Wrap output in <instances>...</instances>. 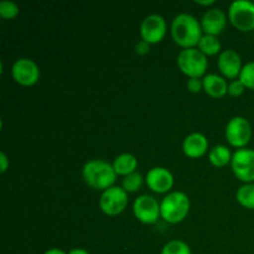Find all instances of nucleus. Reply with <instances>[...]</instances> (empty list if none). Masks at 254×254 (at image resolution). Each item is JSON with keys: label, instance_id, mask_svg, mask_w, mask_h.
<instances>
[{"label": "nucleus", "instance_id": "29", "mask_svg": "<svg viewBox=\"0 0 254 254\" xmlns=\"http://www.w3.org/2000/svg\"><path fill=\"white\" fill-rule=\"evenodd\" d=\"M68 254H91V253H89L87 250H84V248H72V250H69Z\"/></svg>", "mask_w": 254, "mask_h": 254}, {"label": "nucleus", "instance_id": "17", "mask_svg": "<svg viewBox=\"0 0 254 254\" xmlns=\"http://www.w3.org/2000/svg\"><path fill=\"white\" fill-rule=\"evenodd\" d=\"M136 166H138V159L131 153L119 154L113 161V168L117 175H129V174L135 171Z\"/></svg>", "mask_w": 254, "mask_h": 254}, {"label": "nucleus", "instance_id": "10", "mask_svg": "<svg viewBox=\"0 0 254 254\" xmlns=\"http://www.w3.org/2000/svg\"><path fill=\"white\" fill-rule=\"evenodd\" d=\"M11 74L17 83L22 86H32L39 81L40 68L34 60L22 57L12 64Z\"/></svg>", "mask_w": 254, "mask_h": 254}, {"label": "nucleus", "instance_id": "24", "mask_svg": "<svg viewBox=\"0 0 254 254\" xmlns=\"http://www.w3.org/2000/svg\"><path fill=\"white\" fill-rule=\"evenodd\" d=\"M20 11L19 5L12 0H2L0 1V15L4 19H12L16 16Z\"/></svg>", "mask_w": 254, "mask_h": 254}, {"label": "nucleus", "instance_id": "19", "mask_svg": "<svg viewBox=\"0 0 254 254\" xmlns=\"http://www.w3.org/2000/svg\"><path fill=\"white\" fill-rule=\"evenodd\" d=\"M236 198L243 207L254 210V183H248L241 186L236 192Z\"/></svg>", "mask_w": 254, "mask_h": 254}, {"label": "nucleus", "instance_id": "4", "mask_svg": "<svg viewBox=\"0 0 254 254\" xmlns=\"http://www.w3.org/2000/svg\"><path fill=\"white\" fill-rule=\"evenodd\" d=\"M178 66L189 77H201L207 69L208 60L198 47H190L178 55Z\"/></svg>", "mask_w": 254, "mask_h": 254}, {"label": "nucleus", "instance_id": "8", "mask_svg": "<svg viewBox=\"0 0 254 254\" xmlns=\"http://www.w3.org/2000/svg\"><path fill=\"white\" fill-rule=\"evenodd\" d=\"M231 166L240 180L254 183V149L241 148L233 153Z\"/></svg>", "mask_w": 254, "mask_h": 254}, {"label": "nucleus", "instance_id": "26", "mask_svg": "<svg viewBox=\"0 0 254 254\" xmlns=\"http://www.w3.org/2000/svg\"><path fill=\"white\" fill-rule=\"evenodd\" d=\"M186 86H188L189 91L193 92V93H198L201 89H203L202 79L200 77H190Z\"/></svg>", "mask_w": 254, "mask_h": 254}, {"label": "nucleus", "instance_id": "3", "mask_svg": "<svg viewBox=\"0 0 254 254\" xmlns=\"http://www.w3.org/2000/svg\"><path fill=\"white\" fill-rule=\"evenodd\" d=\"M191 202L183 191H171L160 202L161 217L170 223H179L189 215Z\"/></svg>", "mask_w": 254, "mask_h": 254}, {"label": "nucleus", "instance_id": "1", "mask_svg": "<svg viewBox=\"0 0 254 254\" xmlns=\"http://www.w3.org/2000/svg\"><path fill=\"white\" fill-rule=\"evenodd\" d=\"M170 30L174 41L184 49L195 47L203 35L201 22L189 12H180L176 15L171 22Z\"/></svg>", "mask_w": 254, "mask_h": 254}, {"label": "nucleus", "instance_id": "7", "mask_svg": "<svg viewBox=\"0 0 254 254\" xmlns=\"http://www.w3.org/2000/svg\"><path fill=\"white\" fill-rule=\"evenodd\" d=\"M128 205V192L122 186H111L99 197V207L106 215L116 216L123 212Z\"/></svg>", "mask_w": 254, "mask_h": 254}, {"label": "nucleus", "instance_id": "14", "mask_svg": "<svg viewBox=\"0 0 254 254\" xmlns=\"http://www.w3.org/2000/svg\"><path fill=\"white\" fill-rule=\"evenodd\" d=\"M200 22L205 34L217 36L225 29L226 24H227V16H226V12L222 9L212 7V9H208L202 15Z\"/></svg>", "mask_w": 254, "mask_h": 254}, {"label": "nucleus", "instance_id": "30", "mask_svg": "<svg viewBox=\"0 0 254 254\" xmlns=\"http://www.w3.org/2000/svg\"><path fill=\"white\" fill-rule=\"evenodd\" d=\"M44 254H68V253H66L64 251L60 250V248H50V250H47Z\"/></svg>", "mask_w": 254, "mask_h": 254}, {"label": "nucleus", "instance_id": "5", "mask_svg": "<svg viewBox=\"0 0 254 254\" xmlns=\"http://www.w3.org/2000/svg\"><path fill=\"white\" fill-rule=\"evenodd\" d=\"M228 17L233 26L241 31H251L254 29V1L235 0L228 7Z\"/></svg>", "mask_w": 254, "mask_h": 254}, {"label": "nucleus", "instance_id": "9", "mask_svg": "<svg viewBox=\"0 0 254 254\" xmlns=\"http://www.w3.org/2000/svg\"><path fill=\"white\" fill-rule=\"evenodd\" d=\"M133 212L140 222L149 223V225L155 223L161 216L160 203L155 197L144 193L134 200Z\"/></svg>", "mask_w": 254, "mask_h": 254}, {"label": "nucleus", "instance_id": "18", "mask_svg": "<svg viewBox=\"0 0 254 254\" xmlns=\"http://www.w3.org/2000/svg\"><path fill=\"white\" fill-rule=\"evenodd\" d=\"M232 155L230 148L222 144H218L215 145L213 148L210 149L208 151V159H210L211 164L217 168H222V166L227 165L228 163H231L232 160Z\"/></svg>", "mask_w": 254, "mask_h": 254}, {"label": "nucleus", "instance_id": "13", "mask_svg": "<svg viewBox=\"0 0 254 254\" xmlns=\"http://www.w3.org/2000/svg\"><path fill=\"white\" fill-rule=\"evenodd\" d=\"M217 66L220 71L228 78H236L240 77L241 71H242V60L235 50H223L220 52L217 60Z\"/></svg>", "mask_w": 254, "mask_h": 254}, {"label": "nucleus", "instance_id": "21", "mask_svg": "<svg viewBox=\"0 0 254 254\" xmlns=\"http://www.w3.org/2000/svg\"><path fill=\"white\" fill-rule=\"evenodd\" d=\"M143 176L138 171H134V173L129 174V175L124 176L123 180H122V188L127 191V192H135L143 185Z\"/></svg>", "mask_w": 254, "mask_h": 254}, {"label": "nucleus", "instance_id": "22", "mask_svg": "<svg viewBox=\"0 0 254 254\" xmlns=\"http://www.w3.org/2000/svg\"><path fill=\"white\" fill-rule=\"evenodd\" d=\"M160 254H191V248L184 241L173 240L164 246Z\"/></svg>", "mask_w": 254, "mask_h": 254}, {"label": "nucleus", "instance_id": "23", "mask_svg": "<svg viewBox=\"0 0 254 254\" xmlns=\"http://www.w3.org/2000/svg\"><path fill=\"white\" fill-rule=\"evenodd\" d=\"M238 78L242 81L246 88L254 89V61L248 62L242 67V71H241Z\"/></svg>", "mask_w": 254, "mask_h": 254}, {"label": "nucleus", "instance_id": "15", "mask_svg": "<svg viewBox=\"0 0 254 254\" xmlns=\"http://www.w3.org/2000/svg\"><path fill=\"white\" fill-rule=\"evenodd\" d=\"M183 149L189 158H200L207 151L208 139L205 134L193 131L184 139Z\"/></svg>", "mask_w": 254, "mask_h": 254}, {"label": "nucleus", "instance_id": "6", "mask_svg": "<svg viewBox=\"0 0 254 254\" xmlns=\"http://www.w3.org/2000/svg\"><path fill=\"white\" fill-rule=\"evenodd\" d=\"M226 139L231 145L236 148H246L252 138V127L247 118L242 116H236L228 121L226 126Z\"/></svg>", "mask_w": 254, "mask_h": 254}, {"label": "nucleus", "instance_id": "27", "mask_svg": "<svg viewBox=\"0 0 254 254\" xmlns=\"http://www.w3.org/2000/svg\"><path fill=\"white\" fill-rule=\"evenodd\" d=\"M134 50H135L136 54L139 55H145L146 52H149V50H150V44L146 41H144V40H140V41H138L135 44V47H134Z\"/></svg>", "mask_w": 254, "mask_h": 254}, {"label": "nucleus", "instance_id": "2", "mask_svg": "<svg viewBox=\"0 0 254 254\" xmlns=\"http://www.w3.org/2000/svg\"><path fill=\"white\" fill-rule=\"evenodd\" d=\"M82 176L87 185L96 190H107L116 183L117 173L113 164L103 159H91L82 168Z\"/></svg>", "mask_w": 254, "mask_h": 254}, {"label": "nucleus", "instance_id": "28", "mask_svg": "<svg viewBox=\"0 0 254 254\" xmlns=\"http://www.w3.org/2000/svg\"><path fill=\"white\" fill-rule=\"evenodd\" d=\"M7 166H9V159H7L6 154H5L4 151H1V153H0V171H1V173H5Z\"/></svg>", "mask_w": 254, "mask_h": 254}, {"label": "nucleus", "instance_id": "20", "mask_svg": "<svg viewBox=\"0 0 254 254\" xmlns=\"http://www.w3.org/2000/svg\"><path fill=\"white\" fill-rule=\"evenodd\" d=\"M198 50H201L206 56H207V55L208 56L216 55L218 54L221 50V41L218 40L217 36H215V35L203 34L200 42H198Z\"/></svg>", "mask_w": 254, "mask_h": 254}, {"label": "nucleus", "instance_id": "25", "mask_svg": "<svg viewBox=\"0 0 254 254\" xmlns=\"http://www.w3.org/2000/svg\"><path fill=\"white\" fill-rule=\"evenodd\" d=\"M245 89L246 86L242 83V81H241L240 78L233 79V81H231L230 83H228V93L233 97L241 96V94L245 92Z\"/></svg>", "mask_w": 254, "mask_h": 254}, {"label": "nucleus", "instance_id": "31", "mask_svg": "<svg viewBox=\"0 0 254 254\" xmlns=\"http://www.w3.org/2000/svg\"><path fill=\"white\" fill-rule=\"evenodd\" d=\"M196 2L201 5H212L215 4V0H196Z\"/></svg>", "mask_w": 254, "mask_h": 254}, {"label": "nucleus", "instance_id": "16", "mask_svg": "<svg viewBox=\"0 0 254 254\" xmlns=\"http://www.w3.org/2000/svg\"><path fill=\"white\" fill-rule=\"evenodd\" d=\"M203 89L208 96L213 98H220L223 97L228 92V83L222 76L217 73L205 74L202 78Z\"/></svg>", "mask_w": 254, "mask_h": 254}, {"label": "nucleus", "instance_id": "12", "mask_svg": "<svg viewBox=\"0 0 254 254\" xmlns=\"http://www.w3.org/2000/svg\"><path fill=\"white\" fill-rule=\"evenodd\" d=\"M145 181L150 190L164 193L168 192L174 186V175L164 166H154L146 173Z\"/></svg>", "mask_w": 254, "mask_h": 254}, {"label": "nucleus", "instance_id": "11", "mask_svg": "<svg viewBox=\"0 0 254 254\" xmlns=\"http://www.w3.org/2000/svg\"><path fill=\"white\" fill-rule=\"evenodd\" d=\"M166 29L168 25L161 15L150 14L144 17L140 24L141 39L149 44H156L164 39Z\"/></svg>", "mask_w": 254, "mask_h": 254}]
</instances>
